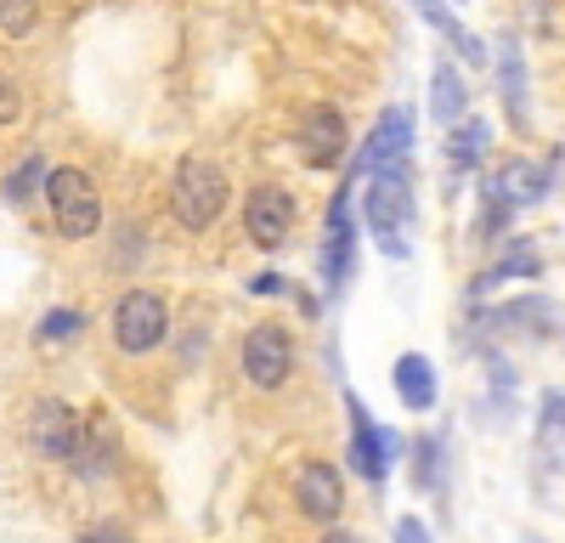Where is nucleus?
<instances>
[{
	"mask_svg": "<svg viewBox=\"0 0 565 543\" xmlns=\"http://www.w3.org/2000/svg\"><path fill=\"white\" fill-rule=\"evenodd\" d=\"M45 204H52L63 238H90V233H97V221H103V204H97L90 175L85 170H68V164L45 175Z\"/></svg>",
	"mask_w": 565,
	"mask_h": 543,
	"instance_id": "3",
	"label": "nucleus"
},
{
	"mask_svg": "<svg viewBox=\"0 0 565 543\" xmlns=\"http://www.w3.org/2000/svg\"><path fill=\"white\" fill-rule=\"evenodd\" d=\"M29 441L40 459H79V441H85V425L74 419L68 402H40L34 419H29Z\"/></svg>",
	"mask_w": 565,
	"mask_h": 543,
	"instance_id": "5",
	"label": "nucleus"
},
{
	"mask_svg": "<svg viewBox=\"0 0 565 543\" xmlns=\"http://www.w3.org/2000/svg\"><path fill=\"white\" fill-rule=\"evenodd\" d=\"M164 334H170V311H164V300L148 295V289H130V295L119 300V311H114V340H119V351L141 356V351L164 345Z\"/></svg>",
	"mask_w": 565,
	"mask_h": 543,
	"instance_id": "4",
	"label": "nucleus"
},
{
	"mask_svg": "<svg viewBox=\"0 0 565 543\" xmlns=\"http://www.w3.org/2000/svg\"><path fill=\"white\" fill-rule=\"evenodd\" d=\"M295 498H300V510H306L311 521H334L340 504H345V487H340L334 465L311 459V465L300 470V481H295Z\"/></svg>",
	"mask_w": 565,
	"mask_h": 543,
	"instance_id": "10",
	"label": "nucleus"
},
{
	"mask_svg": "<svg viewBox=\"0 0 565 543\" xmlns=\"http://www.w3.org/2000/svg\"><path fill=\"white\" fill-rule=\"evenodd\" d=\"M226 175L221 164L210 159H181L175 164V188H170V204H175V221L181 226H193V233H204V226L226 210Z\"/></svg>",
	"mask_w": 565,
	"mask_h": 543,
	"instance_id": "2",
	"label": "nucleus"
},
{
	"mask_svg": "<svg viewBox=\"0 0 565 543\" xmlns=\"http://www.w3.org/2000/svg\"><path fill=\"white\" fill-rule=\"evenodd\" d=\"M407 148H413V119L407 108H385V119L373 125V136L356 153V170L362 175H380V170H402L407 164Z\"/></svg>",
	"mask_w": 565,
	"mask_h": 543,
	"instance_id": "6",
	"label": "nucleus"
},
{
	"mask_svg": "<svg viewBox=\"0 0 565 543\" xmlns=\"http://www.w3.org/2000/svg\"><path fill=\"white\" fill-rule=\"evenodd\" d=\"M487 142H492V130L481 125V119H463L458 130H452V142H447V159L452 164H481V153H487Z\"/></svg>",
	"mask_w": 565,
	"mask_h": 543,
	"instance_id": "17",
	"label": "nucleus"
},
{
	"mask_svg": "<svg viewBox=\"0 0 565 543\" xmlns=\"http://www.w3.org/2000/svg\"><path fill=\"white\" fill-rule=\"evenodd\" d=\"M487 193H492L498 204H509V210H521V204H537V199L548 193V175H543L537 164H526V159H514L509 170H498V175L487 181Z\"/></svg>",
	"mask_w": 565,
	"mask_h": 543,
	"instance_id": "13",
	"label": "nucleus"
},
{
	"mask_svg": "<svg viewBox=\"0 0 565 543\" xmlns=\"http://www.w3.org/2000/svg\"><path fill=\"white\" fill-rule=\"evenodd\" d=\"M362 210H367V226H373V244H380L385 255H407V210H413V193H407V164L402 170H380L367 175V193H362Z\"/></svg>",
	"mask_w": 565,
	"mask_h": 543,
	"instance_id": "1",
	"label": "nucleus"
},
{
	"mask_svg": "<svg viewBox=\"0 0 565 543\" xmlns=\"http://www.w3.org/2000/svg\"><path fill=\"white\" fill-rule=\"evenodd\" d=\"M289 369H295V345H289V334H282L277 323H260V329L244 340V374H249V385L271 391V385L289 380Z\"/></svg>",
	"mask_w": 565,
	"mask_h": 543,
	"instance_id": "7",
	"label": "nucleus"
},
{
	"mask_svg": "<svg viewBox=\"0 0 565 543\" xmlns=\"http://www.w3.org/2000/svg\"><path fill=\"white\" fill-rule=\"evenodd\" d=\"M244 221H249V238L260 249H277L282 238H289V226H295V199L282 188H255L249 204H244Z\"/></svg>",
	"mask_w": 565,
	"mask_h": 543,
	"instance_id": "9",
	"label": "nucleus"
},
{
	"mask_svg": "<svg viewBox=\"0 0 565 543\" xmlns=\"http://www.w3.org/2000/svg\"><path fill=\"white\" fill-rule=\"evenodd\" d=\"M79 329H85L79 311H68V306H63V311H45V317H40V345H45V351H52V345H74Z\"/></svg>",
	"mask_w": 565,
	"mask_h": 543,
	"instance_id": "18",
	"label": "nucleus"
},
{
	"mask_svg": "<svg viewBox=\"0 0 565 543\" xmlns=\"http://www.w3.org/2000/svg\"><path fill=\"white\" fill-rule=\"evenodd\" d=\"M34 18H29V7H0V29H12V34H23Z\"/></svg>",
	"mask_w": 565,
	"mask_h": 543,
	"instance_id": "24",
	"label": "nucleus"
},
{
	"mask_svg": "<svg viewBox=\"0 0 565 543\" xmlns=\"http://www.w3.org/2000/svg\"><path fill=\"white\" fill-rule=\"evenodd\" d=\"M18 114H23V85L0 68V119H18Z\"/></svg>",
	"mask_w": 565,
	"mask_h": 543,
	"instance_id": "21",
	"label": "nucleus"
},
{
	"mask_svg": "<svg viewBox=\"0 0 565 543\" xmlns=\"http://www.w3.org/2000/svg\"><path fill=\"white\" fill-rule=\"evenodd\" d=\"M396 396H402L407 414H430V407H436V369H430V356L407 351L396 362Z\"/></svg>",
	"mask_w": 565,
	"mask_h": 543,
	"instance_id": "14",
	"label": "nucleus"
},
{
	"mask_svg": "<svg viewBox=\"0 0 565 543\" xmlns=\"http://www.w3.org/2000/svg\"><path fill=\"white\" fill-rule=\"evenodd\" d=\"M79 543H130V532H125L119 521H97V526L79 532Z\"/></svg>",
	"mask_w": 565,
	"mask_h": 543,
	"instance_id": "22",
	"label": "nucleus"
},
{
	"mask_svg": "<svg viewBox=\"0 0 565 543\" xmlns=\"http://www.w3.org/2000/svg\"><path fill=\"white\" fill-rule=\"evenodd\" d=\"M463 108H469V91H463V74H458L452 63H436V74H430V114H436L441 125H452V130H458Z\"/></svg>",
	"mask_w": 565,
	"mask_h": 543,
	"instance_id": "16",
	"label": "nucleus"
},
{
	"mask_svg": "<svg viewBox=\"0 0 565 543\" xmlns=\"http://www.w3.org/2000/svg\"><path fill=\"white\" fill-rule=\"evenodd\" d=\"M45 175H52V170H45V159H40V153H34V159H23V164L7 175V199H12V204H23L34 188H45Z\"/></svg>",
	"mask_w": 565,
	"mask_h": 543,
	"instance_id": "19",
	"label": "nucleus"
},
{
	"mask_svg": "<svg viewBox=\"0 0 565 543\" xmlns=\"http://www.w3.org/2000/svg\"><path fill=\"white\" fill-rule=\"evenodd\" d=\"M322 543H356V537H351V532H328Z\"/></svg>",
	"mask_w": 565,
	"mask_h": 543,
	"instance_id": "25",
	"label": "nucleus"
},
{
	"mask_svg": "<svg viewBox=\"0 0 565 543\" xmlns=\"http://www.w3.org/2000/svg\"><path fill=\"white\" fill-rule=\"evenodd\" d=\"M391 459H396V436L373 425V419H367V407L351 396V465H356L367 481H385Z\"/></svg>",
	"mask_w": 565,
	"mask_h": 543,
	"instance_id": "8",
	"label": "nucleus"
},
{
	"mask_svg": "<svg viewBox=\"0 0 565 543\" xmlns=\"http://www.w3.org/2000/svg\"><path fill=\"white\" fill-rule=\"evenodd\" d=\"M74 465H79L90 481L119 470V430H114V419L103 414V407L85 419V441H79V459H74Z\"/></svg>",
	"mask_w": 565,
	"mask_h": 543,
	"instance_id": "11",
	"label": "nucleus"
},
{
	"mask_svg": "<svg viewBox=\"0 0 565 543\" xmlns=\"http://www.w3.org/2000/svg\"><path fill=\"white\" fill-rule=\"evenodd\" d=\"M418 12L430 18L436 29H447V34L458 40V52H463V63H487V57H481V40H476V34H463V29H458V23L447 18V7H418Z\"/></svg>",
	"mask_w": 565,
	"mask_h": 543,
	"instance_id": "20",
	"label": "nucleus"
},
{
	"mask_svg": "<svg viewBox=\"0 0 565 543\" xmlns=\"http://www.w3.org/2000/svg\"><path fill=\"white\" fill-rule=\"evenodd\" d=\"M351 249H356V238H351V199L340 193L334 215H328V244H322V278H328V289H340L351 278Z\"/></svg>",
	"mask_w": 565,
	"mask_h": 543,
	"instance_id": "12",
	"label": "nucleus"
},
{
	"mask_svg": "<svg viewBox=\"0 0 565 543\" xmlns=\"http://www.w3.org/2000/svg\"><path fill=\"white\" fill-rule=\"evenodd\" d=\"M306 153H311V164H334L340 153H345V119L334 114V108H306Z\"/></svg>",
	"mask_w": 565,
	"mask_h": 543,
	"instance_id": "15",
	"label": "nucleus"
},
{
	"mask_svg": "<svg viewBox=\"0 0 565 543\" xmlns=\"http://www.w3.org/2000/svg\"><path fill=\"white\" fill-rule=\"evenodd\" d=\"M396 543H436V537H430V526H424L418 515H407V521H396Z\"/></svg>",
	"mask_w": 565,
	"mask_h": 543,
	"instance_id": "23",
	"label": "nucleus"
}]
</instances>
